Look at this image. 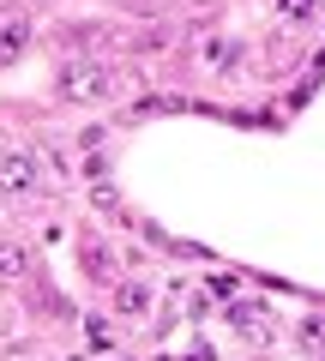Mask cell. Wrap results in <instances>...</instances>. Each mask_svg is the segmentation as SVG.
Listing matches in <instances>:
<instances>
[{
  "label": "cell",
  "instance_id": "1",
  "mask_svg": "<svg viewBox=\"0 0 325 361\" xmlns=\"http://www.w3.org/2000/svg\"><path fill=\"white\" fill-rule=\"evenodd\" d=\"M121 90V73L109 61H91V54H78V61H61L54 66V97L61 103H103Z\"/></svg>",
  "mask_w": 325,
  "mask_h": 361
},
{
  "label": "cell",
  "instance_id": "2",
  "mask_svg": "<svg viewBox=\"0 0 325 361\" xmlns=\"http://www.w3.org/2000/svg\"><path fill=\"white\" fill-rule=\"evenodd\" d=\"M42 187V175H37V157L30 151H6L0 157V199H30Z\"/></svg>",
  "mask_w": 325,
  "mask_h": 361
},
{
  "label": "cell",
  "instance_id": "3",
  "mask_svg": "<svg viewBox=\"0 0 325 361\" xmlns=\"http://www.w3.org/2000/svg\"><path fill=\"white\" fill-rule=\"evenodd\" d=\"M30 37H37V18L18 13V6H0V66H13L30 49Z\"/></svg>",
  "mask_w": 325,
  "mask_h": 361
},
{
  "label": "cell",
  "instance_id": "4",
  "mask_svg": "<svg viewBox=\"0 0 325 361\" xmlns=\"http://www.w3.org/2000/svg\"><path fill=\"white\" fill-rule=\"evenodd\" d=\"M115 307L127 313V319H145V313H151V283H139V277H121V283H115Z\"/></svg>",
  "mask_w": 325,
  "mask_h": 361
},
{
  "label": "cell",
  "instance_id": "5",
  "mask_svg": "<svg viewBox=\"0 0 325 361\" xmlns=\"http://www.w3.org/2000/svg\"><path fill=\"white\" fill-rule=\"evenodd\" d=\"M30 277V253L18 241H0V289H18Z\"/></svg>",
  "mask_w": 325,
  "mask_h": 361
},
{
  "label": "cell",
  "instance_id": "6",
  "mask_svg": "<svg viewBox=\"0 0 325 361\" xmlns=\"http://www.w3.org/2000/svg\"><path fill=\"white\" fill-rule=\"evenodd\" d=\"M235 325H241V331H271V319H265V307H235Z\"/></svg>",
  "mask_w": 325,
  "mask_h": 361
},
{
  "label": "cell",
  "instance_id": "7",
  "mask_svg": "<svg viewBox=\"0 0 325 361\" xmlns=\"http://www.w3.org/2000/svg\"><path fill=\"white\" fill-rule=\"evenodd\" d=\"M301 343H325V319H301Z\"/></svg>",
  "mask_w": 325,
  "mask_h": 361
}]
</instances>
